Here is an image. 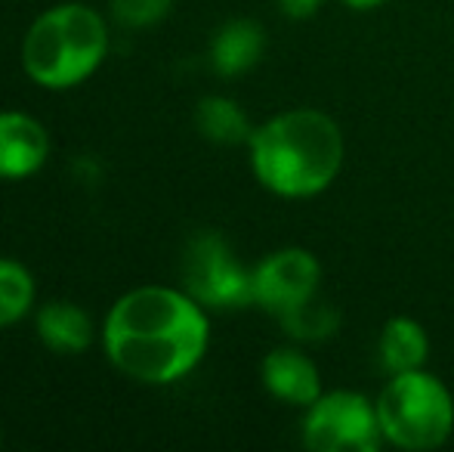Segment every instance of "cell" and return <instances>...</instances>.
<instances>
[{
  "label": "cell",
  "instance_id": "6da1fadb",
  "mask_svg": "<svg viewBox=\"0 0 454 452\" xmlns=\"http://www.w3.org/2000/svg\"><path fill=\"white\" fill-rule=\"evenodd\" d=\"M207 313L183 285H137L108 307L99 326L102 353L137 385H176L207 356Z\"/></svg>",
  "mask_w": 454,
  "mask_h": 452
},
{
  "label": "cell",
  "instance_id": "7a4b0ae2",
  "mask_svg": "<svg viewBox=\"0 0 454 452\" xmlns=\"http://www.w3.org/2000/svg\"><path fill=\"white\" fill-rule=\"evenodd\" d=\"M343 131L322 109H287L254 127L247 162L266 193L278 199H312L343 168Z\"/></svg>",
  "mask_w": 454,
  "mask_h": 452
},
{
  "label": "cell",
  "instance_id": "3957f363",
  "mask_svg": "<svg viewBox=\"0 0 454 452\" xmlns=\"http://www.w3.org/2000/svg\"><path fill=\"white\" fill-rule=\"evenodd\" d=\"M112 47V31L99 10L81 0H66L25 28L19 62L28 81L43 91H74L102 68Z\"/></svg>",
  "mask_w": 454,
  "mask_h": 452
},
{
  "label": "cell",
  "instance_id": "277c9868",
  "mask_svg": "<svg viewBox=\"0 0 454 452\" xmlns=\"http://www.w3.org/2000/svg\"><path fill=\"white\" fill-rule=\"evenodd\" d=\"M374 403L383 443L395 449H439L454 434V397L427 369L389 375Z\"/></svg>",
  "mask_w": 454,
  "mask_h": 452
},
{
  "label": "cell",
  "instance_id": "5b68a950",
  "mask_svg": "<svg viewBox=\"0 0 454 452\" xmlns=\"http://www.w3.org/2000/svg\"><path fill=\"white\" fill-rule=\"evenodd\" d=\"M183 289L204 310L254 307V266H245L223 233H198L189 239L180 264Z\"/></svg>",
  "mask_w": 454,
  "mask_h": 452
},
{
  "label": "cell",
  "instance_id": "8992f818",
  "mask_svg": "<svg viewBox=\"0 0 454 452\" xmlns=\"http://www.w3.org/2000/svg\"><path fill=\"white\" fill-rule=\"evenodd\" d=\"M300 434L312 452H377L383 443L377 403L359 391H325L303 409Z\"/></svg>",
  "mask_w": 454,
  "mask_h": 452
},
{
  "label": "cell",
  "instance_id": "52a82bcc",
  "mask_svg": "<svg viewBox=\"0 0 454 452\" xmlns=\"http://www.w3.org/2000/svg\"><path fill=\"white\" fill-rule=\"evenodd\" d=\"M322 264L306 248H278L254 264V307L287 329L300 313L318 304Z\"/></svg>",
  "mask_w": 454,
  "mask_h": 452
},
{
  "label": "cell",
  "instance_id": "ba28073f",
  "mask_svg": "<svg viewBox=\"0 0 454 452\" xmlns=\"http://www.w3.org/2000/svg\"><path fill=\"white\" fill-rule=\"evenodd\" d=\"M50 133L35 115L4 109L0 112V180H28L47 164Z\"/></svg>",
  "mask_w": 454,
  "mask_h": 452
},
{
  "label": "cell",
  "instance_id": "9c48e42d",
  "mask_svg": "<svg viewBox=\"0 0 454 452\" xmlns=\"http://www.w3.org/2000/svg\"><path fill=\"white\" fill-rule=\"evenodd\" d=\"M260 378L263 387L285 406L306 409L325 393L322 372L318 366L297 347H275L260 362Z\"/></svg>",
  "mask_w": 454,
  "mask_h": 452
},
{
  "label": "cell",
  "instance_id": "30bf717a",
  "mask_svg": "<svg viewBox=\"0 0 454 452\" xmlns=\"http://www.w3.org/2000/svg\"><path fill=\"white\" fill-rule=\"evenodd\" d=\"M35 335L47 350L59 356H81L99 338L93 316L78 301L50 297L35 307Z\"/></svg>",
  "mask_w": 454,
  "mask_h": 452
},
{
  "label": "cell",
  "instance_id": "8fae6325",
  "mask_svg": "<svg viewBox=\"0 0 454 452\" xmlns=\"http://www.w3.org/2000/svg\"><path fill=\"white\" fill-rule=\"evenodd\" d=\"M266 53V31L254 19H229L210 37V68L220 78H239L251 72Z\"/></svg>",
  "mask_w": 454,
  "mask_h": 452
},
{
  "label": "cell",
  "instance_id": "7c38bea8",
  "mask_svg": "<svg viewBox=\"0 0 454 452\" xmlns=\"http://www.w3.org/2000/svg\"><path fill=\"white\" fill-rule=\"evenodd\" d=\"M377 356L387 375L411 372V369H424L427 356H430V338L427 329L411 316H393L387 326L380 329L377 338Z\"/></svg>",
  "mask_w": 454,
  "mask_h": 452
},
{
  "label": "cell",
  "instance_id": "4fadbf2b",
  "mask_svg": "<svg viewBox=\"0 0 454 452\" xmlns=\"http://www.w3.org/2000/svg\"><path fill=\"white\" fill-rule=\"evenodd\" d=\"M195 127L204 139H210L216 146H241L254 133L247 112L232 97H220V93H210V97L198 99Z\"/></svg>",
  "mask_w": 454,
  "mask_h": 452
},
{
  "label": "cell",
  "instance_id": "5bb4252c",
  "mask_svg": "<svg viewBox=\"0 0 454 452\" xmlns=\"http://www.w3.org/2000/svg\"><path fill=\"white\" fill-rule=\"evenodd\" d=\"M37 307L35 273L16 258H0V332L31 316Z\"/></svg>",
  "mask_w": 454,
  "mask_h": 452
},
{
  "label": "cell",
  "instance_id": "9a60e30c",
  "mask_svg": "<svg viewBox=\"0 0 454 452\" xmlns=\"http://www.w3.org/2000/svg\"><path fill=\"white\" fill-rule=\"evenodd\" d=\"M174 10V0H108V16L121 28L143 31L152 25L164 22Z\"/></svg>",
  "mask_w": 454,
  "mask_h": 452
},
{
  "label": "cell",
  "instance_id": "2e32d148",
  "mask_svg": "<svg viewBox=\"0 0 454 452\" xmlns=\"http://www.w3.org/2000/svg\"><path fill=\"white\" fill-rule=\"evenodd\" d=\"M275 4L287 19H309L322 10L325 0H275Z\"/></svg>",
  "mask_w": 454,
  "mask_h": 452
},
{
  "label": "cell",
  "instance_id": "e0dca14e",
  "mask_svg": "<svg viewBox=\"0 0 454 452\" xmlns=\"http://www.w3.org/2000/svg\"><path fill=\"white\" fill-rule=\"evenodd\" d=\"M347 6H353V10H374V6H383L387 0H343Z\"/></svg>",
  "mask_w": 454,
  "mask_h": 452
},
{
  "label": "cell",
  "instance_id": "ac0fdd59",
  "mask_svg": "<svg viewBox=\"0 0 454 452\" xmlns=\"http://www.w3.org/2000/svg\"><path fill=\"white\" fill-rule=\"evenodd\" d=\"M0 447H4V431H0Z\"/></svg>",
  "mask_w": 454,
  "mask_h": 452
}]
</instances>
